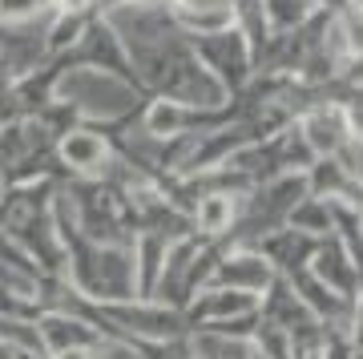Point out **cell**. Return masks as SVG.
I'll list each match as a JSON object with an SVG mask.
<instances>
[{"instance_id": "6da1fadb", "label": "cell", "mask_w": 363, "mask_h": 359, "mask_svg": "<svg viewBox=\"0 0 363 359\" xmlns=\"http://www.w3.org/2000/svg\"><path fill=\"white\" fill-rule=\"evenodd\" d=\"M52 101L69 105L81 121H121L145 105V89L93 65H65L52 81Z\"/></svg>"}, {"instance_id": "7a4b0ae2", "label": "cell", "mask_w": 363, "mask_h": 359, "mask_svg": "<svg viewBox=\"0 0 363 359\" xmlns=\"http://www.w3.org/2000/svg\"><path fill=\"white\" fill-rule=\"evenodd\" d=\"M190 45H194V57L222 81L226 93H242L250 81H255V53H250L247 37H242L234 25L222 28V33L190 37Z\"/></svg>"}, {"instance_id": "3957f363", "label": "cell", "mask_w": 363, "mask_h": 359, "mask_svg": "<svg viewBox=\"0 0 363 359\" xmlns=\"http://www.w3.org/2000/svg\"><path fill=\"white\" fill-rule=\"evenodd\" d=\"M274 279H279V270L271 267V258L262 255L259 246H242L234 255H218V263H214V270H210V279L202 287H234V291H255V295H262Z\"/></svg>"}, {"instance_id": "277c9868", "label": "cell", "mask_w": 363, "mask_h": 359, "mask_svg": "<svg viewBox=\"0 0 363 359\" xmlns=\"http://www.w3.org/2000/svg\"><path fill=\"white\" fill-rule=\"evenodd\" d=\"M298 133H303V141H307V150H311L315 158H331L351 141L355 121H351V114H347L343 101H319V105H311V109L303 114Z\"/></svg>"}, {"instance_id": "5b68a950", "label": "cell", "mask_w": 363, "mask_h": 359, "mask_svg": "<svg viewBox=\"0 0 363 359\" xmlns=\"http://www.w3.org/2000/svg\"><path fill=\"white\" fill-rule=\"evenodd\" d=\"M37 331H40V347H45V355L57 359L65 355V351H81V347H97L105 339L101 327H93L85 315H77V311H65L57 307L49 311V315H40L37 319Z\"/></svg>"}, {"instance_id": "8992f818", "label": "cell", "mask_w": 363, "mask_h": 359, "mask_svg": "<svg viewBox=\"0 0 363 359\" xmlns=\"http://www.w3.org/2000/svg\"><path fill=\"white\" fill-rule=\"evenodd\" d=\"M52 154H57V162H65L73 174H81V178H101L105 166L113 162V150H109V141L101 138V133H93L89 126H73L65 129L61 138H57V145H52Z\"/></svg>"}, {"instance_id": "52a82bcc", "label": "cell", "mask_w": 363, "mask_h": 359, "mask_svg": "<svg viewBox=\"0 0 363 359\" xmlns=\"http://www.w3.org/2000/svg\"><path fill=\"white\" fill-rule=\"evenodd\" d=\"M311 275L347 299H355L363 287V270L355 267V258L347 255V246L339 243L335 234L319 238V246H315V255H311Z\"/></svg>"}, {"instance_id": "ba28073f", "label": "cell", "mask_w": 363, "mask_h": 359, "mask_svg": "<svg viewBox=\"0 0 363 359\" xmlns=\"http://www.w3.org/2000/svg\"><path fill=\"white\" fill-rule=\"evenodd\" d=\"M234 219H238V194H230V190H198L194 214H190V222L198 226V234H230Z\"/></svg>"}, {"instance_id": "9c48e42d", "label": "cell", "mask_w": 363, "mask_h": 359, "mask_svg": "<svg viewBox=\"0 0 363 359\" xmlns=\"http://www.w3.org/2000/svg\"><path fill=\"white\" fill-rule=\"evenodd\" d=\"M286 226H295V231L311 234V238H327L331 234V202L319 198V194H307V198H298L291 206V214H286Z\"/></svg>"}, {"instance_id": "30bf717a", "label": "cell", "mask_w": 363, "mask_h": 359, "mask_svg": "<svg viewBox=\"0 0 363 359\" xmlns=\"http://www.w3.org/2000/svg\"><path fill=\"white\" fill-rule=\"evenodd\" d=\"M52 9V0H0V21H28Z\"/></svg>"}, {"instance_id": "8fae6325", "label": "cell", "mask_w": 363, "mask_h": 359, "mask_svg": "<svg viewBox=\"0 0 363 359\" xmlns=\"http://www.w3.org/2000/svg\"><path fill=\"white\" fill-rule=\"evenodd\" d=\"M230 0H169V9L178 13H202V9H226Z\"/></svg>"}, {"instance_id": "7c38bea8", "label": "cell", "mask_w": 363, "mask_h": 359, "mask_svg": "<svg viewBox=\"0 0 363 359\" xmlns=\"http://www.w3.org/2000/svg\"><path fill=\"white\" fill-rule=\"evenodd\" d=\"M4 186H9V178H4V170H0V206H4V198H9V194H4Z\"/></svg>"}, {"instance_id": "4fadbf2b", "label": "cell", "mask_w": 363, "mask_h": 359, "mask_svg": "<svg viewBox=\"0 0 363 359\" xmlns=\"http://www.w3.org/2000/svg\"><path fill=\"white\" fill-rule=\"evenodd\" d=\"M359 234H363V202H359Z\"/></svg>"}, {"instance_id": "5bb4252c", "label": "cell", "mask_w": 363, "mask_h": 359, "mask_svg": "<svg viewBox=\"0 0 363 359\" xmlns=\"http://www.w3.org/2000/svg\"><path fill=\"white\" fill-rule=\"evenodd\" d=\"M351 4H363V0H351Z\"/></svg>"}]
</instances>
